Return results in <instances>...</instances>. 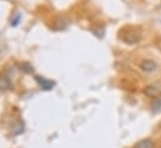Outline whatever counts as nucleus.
Instances as JSON below:
<instances>
[{
	"instance_id": "f03ea898",
	"label": "nucleus",
	"mask_w": 161,
	"mask_h": 148,
	"mask_svg": "<svg viewBox=\"0 0 161 148\" xmlns=\"http://www.w3.org/2000/svg\"><path fill=\"white\" fill-rule=\"evenodd\" d=\"M140 68L145 73H152L157 69V64H156V61H153L151 59H143L140 63Z\"/></svg>"
},
{
	"instance_id": "20e7f679",
	"label": "nucleus",
	"mask_w": 161,
	"mask_h": 148,
	"mask_svg": "<svg viewBox=\"0 0 161 148\" xmlns=\"http://www.w3.org/2000/svg\"><path fill=\"white\" fill-rule=\"evenodd\" d=\"M135 148H155V142L150 138H143L135 144Z\"/></svg>"
},
{
	"instance_id": "39448f33",
	"label": "nucleus",
	"mask_w": 161,
	"mask_h": 148,
	"mask_svg": "<svg viewBox=\"0 0 161 148\" xmlns=\"http://www.w3.org/2000/svg\"><path fill=\"white\" fill-rule=\"evenodd\" d=\"M151 110H152L153 113L161 110V99H160V98H155V99H152V103H151Z\"/></svg>"
},
{
	"instance_id": "7ed1b4c3",
	"label": "nucleus",
	"mask_w": 161,
	"mask_h": 148,
	"mask_svg": "<svg viewBox=\"0 0 161 148\" xmlns=\"http://www.w3.org/2000/svg\"><path fill=\"white\" fill-rule=\"evenodd\" d=\"M140 39H141V36L136 31H130L127 35L123 36V41H126L127 44H136L140 41Z\"/></svg>"
},
{
	"instance_id": "423d86ee",
	"label": "nucleus",
	"mask_w": 161,
	"mask_h": 148,
	"mask_svg": "<svg viewBox=\"0 0 161 148\" xmlns=\"http://www.w3.org/2000/svg\"><path fill=\"white\" fill-rule=\"evenodd\" d=\"M38 80L40 82V85L44 88V89H52L53 87H54V82H50V80H45V79H40V78H38Z\"/></svg>"
},
{
	"instance_id": "f257e3e1",
	"label": "nucleus",
	"mask_w": 161,
	"mask_h": 148,
	"mask_svg": "<svg viewBox=\"0 0 161 148\" xmlns=\"http://www.w3.org/2000/svg\"><path fill=\"white\" fill-rule=\"evenodd\" d=\"M143 94L155 99V98H160L161 95V85L158 84H150L147 87L143 88Z\"/></svg>"
}]
</instances>
